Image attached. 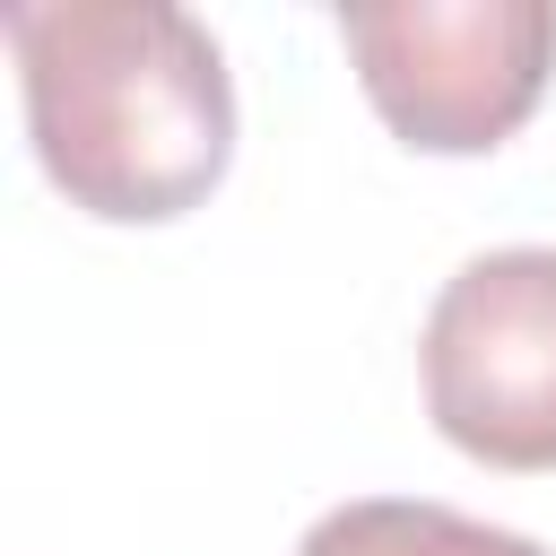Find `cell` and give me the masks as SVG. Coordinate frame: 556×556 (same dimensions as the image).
I'll use <instances>...</instances> for the list:
<instances>
[{"mask_svg": "<svg viewBox=\"0 0 556 556\" xmlns=\"http://www.w3.org/2000/svg\"><path fill=\"white\" fill-rule=\"evenodd\" d=\"M26 130L52 191L104 226L200 208L235 156V78L174 0H9Z\"/></svg>", "mask_w": 556, "mask_h": 556, "instance_id": "1", "label": "cell"}, {"mask_svg": "<svg viewBox=\"0 0 556 556\" xmlns=\"http://www.w3.org/2000/svg\"><path fill=\"white\" fill-rule=\"evenodd\" d=\"M365 104L426 156L504 148L547 78H556V9L547 0H391L339 9Z\"/></svg>", "mask_w": 556, "mask_h": 556, "instance_id": "2", "label": "cell"}, {"mask_svg": "<svg viewBox=\"0 0 556 556\" xmlns=\"http://www.w3.org/2000/svg\"><path fill=\"white\" fill-rule=\"evenodd\" d=\"M426 417L486 469H556V243H504L443 278L426 339Z\"/></svg>", "mask_w": 556, "mask_h": 556, "instance_id": "3", "label": "cell"}, {"mask_svg": "<svg viewBox=\"0 0 556 556\" xmlns=\"http://www.w3.org/2000/svg\"><path fill=\"white\" fill-rule=\"evenodd\" d=\"M295 556H547V547L521 530L469 521L452 504H426V495H356L321 513Z\"/></svg>", "mask_w": 556, "mask_h": 556, "instance_id": "4", "label": "cell"}]
</instances>
